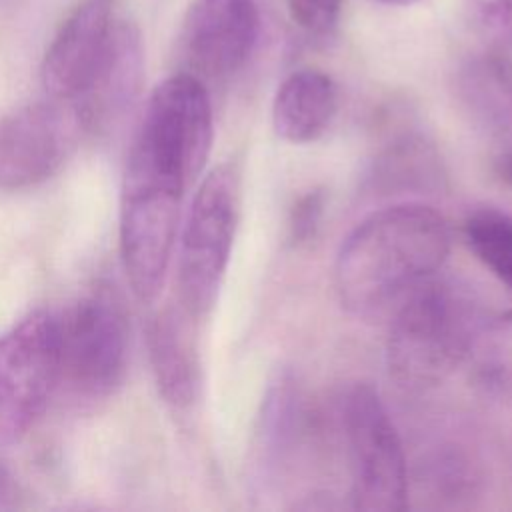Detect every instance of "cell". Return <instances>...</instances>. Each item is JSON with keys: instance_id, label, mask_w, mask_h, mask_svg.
I'll list each match as a JSON object with an SVG mask.
<instances>
[{"instance_id": "obj_1", "label": "cell", "mask_w": 512, "mask_h": 512, "mask_svg": "<svg viewBox=\"0 0 512 512\" xmlns=\"http://www.w3.org/2000/svg\"><path fill=\"white\" fill-rule=\"evenodd\" d=\"M448 220L424 202H396L366 214L334 260L338 302L358 318L396 308L448 260Z\"/></svg>"}, {"instance_id": "obj_2", "label": "cell", "mask_w": 512, "mask_h": 512, "mask_svg": "<svg viewBox=\"0 0 512 512\" xmlns=\"http://www.w3.org/2000/svg\"><path fill=\"white\" fill-rule=\"evenodd\" d=\"M480 322L462 286L428 278L394 308L384 348L388 376L408 392L438 386L466 360Z\"/></svg>"}, {"instance_id": "obj_3", "label": "cell", "mask_w": 512, "mask_h": 512, "mask_svg": "<svg viewBox=\"0 0 512 512\" xmlns=\"http://www.w3.org/2000/svg\"><path fill=\"white\" fill-rule=\"evenodd\" d=\"M240 216V170L214 166L200 182L184 220L178 250V304L202 320L216 304Z\"/></svg>"}, {"instance_id": "obj_4", "label": "cell", "mask_w": 512, "mask_h": 512, "mask_svg": "<svg viewBox=\"0 0 512 512\" xmlns=\"http://www.w3.org/2000/svg\"><path fill=\"white\" fill-rule=\"evenodd\" d=\"M184 192L182 184L128 154L120 190L118 244L132 292L142 302H152L164 284Z\"/></svg>"}, {"instance_id": "obj_5", "label": "cell", "mask_w": 512, "mask_h": 512, "mask_svg": "<svg viewBox=\"0 0 512 512\" xmlns=\"http://www.w3.org/2000/svg\"><path fill=\"white\" fill-rule=\"evenodd\" d=\"M212 136L208 88L180 70L152 90L130 152L188 188L206 166Z\"/></svg>"}, {"instance_id": "obj_6", "label": "cell", "mask_w": 512, "mask_h": 512, "mask_svg": "<svg viewBox=\"0 0 512 512\" xmlns=\"http://www.w3.org/2000/svg\"><path fill=\"white\" fill-rule=\"evenodd\" d=\"M350 502L366 512L408 508V464L400 434L372 384H354L342 402Z\"/></svg>"}, {"instance_id": "obj_7", "label": "cell", "mask_w": 512, "mask_h": 512, "mask_svg": "<svg viewBox=\"0 0 512 512\" xmlns=\"http://www.w3.org/2000/svg\"><path fill=\"white\" fill-rule=\"evenodd\" d=\"M128 364V316L114 286L98 282L60 320V382L82 400L108 398Z\"/></svg>"}, {"instance_id": "obj_8", "label": "cell", "mask_w": 512, "mask_h": 512, "mask_svg": "<svg viewBox=\"0 0 512 512\" xmlns=\"http://www.w3.org/2000/svg\"><path fill=\"white\" fill-rule=\"evenodd\" d=\"M60 384V318L34 310L0 334V448L22 440Z\"/></svg>"}, {"instance_id": "obj_9", "label": "cell", "mask_w": 512, "mask_h": 512, "mask_svg": "<svg viewBox=\"0 0 512 512\" xmlns=\"http://www.w3.org/2000/svg\"><path fill=\"white\" fill-rule=\"evenodd\" d=\"M80 126L58 100H38L0 116V192L52 178L72 152Z\"/></svg>"}, {"instance_id": "obj_10", "label": "cell", "mask_w": 512, "mask_h": 512, "mask_svg": "<svg viewBox=\"0 0 512 512\" xmlns=\"http://www.w3.org/2000/svg\"><path fill=\"white\" fill-rule=\"evenodd\" d=\"M262 28L256 0H194L180 24L178 56L184 72L228 80L250 60Z\"/></svg>"}, {"instance_id": "obj_11", "label": "cell", "mask_w": 512, "mask_h": 512, "mask_svg": "<svg viewBox=\"0 0 512 512\" xmlns=\"http://www.w3.org/2000/svg\"><path fill=\"white\" fill-rule=\"evenodd\" d=\"M144 82L142 34L134 22L116 20L94 72L78 96L66 104L80 132L102 136L116 128L134 106Z\"/></svg>"}, {"instance_id": "obj_12", "label": "cell", "mask_w": 512, "mask_h": 512, "mask_svg": "<svg viewBox=\"0 0 512 512\" xmlns=\"http://www.w3.org/2000/svg\"><path fill=\"white\" fill-rule=\"evenodd\" d=\"M116 0H78L50 40L40 80L48 98L70 104L102 58L116 24Z\"/></svg>"}, {"instance_id": "obj_13", "label": "cell", "mask_w": 512, "mask_h": 512, "mask_svg": "<svg viewBox=\"0 0 512 512\" xmlns=\"http://www.w3.org/2000/svg\"><path fill=\"white\" fill-rule=\"evenodd\" d=\"M198 318L178 302L164 306L148 324V358L160 396L174 410H188L200 398L202 368Z\"/></svg>"}, {"instance_id": "obj_14", "label": "cell", "mask_w": 512, "mask_h": 512, "mask_svg": "<svg viewBox=\"0 0 512 512\" xmlns=\"http://www.w3.org/2000/svg\"><path fill=\"white\" fill-rule=\"evenodd\" d=\"M338 110L334 80L316 68L290 72L272 100L274 134L290 144H310L332 124Z\"/></svg>"}, {"instance_id": "obj_15", "label": "cell", "mask_w": 512, "mask_h": 512, "mask_svg": "<svg viewBox=\"0 0 512 512\" xmlns=\"http://www.w3.org/2000/svg\"><path fill=\"white\" fill-rule=\"evenodd\" d=\"M304 404L296 380L282 372L270 384L262 400L256 430V454L262 482H270L294 454L304 432Z\"/></svg>"}, {"instance_id": "obj_16", "label": "cell", "mask_w": 512, "mask_h": 512, "mask_svg": "<svg viewBox=\"0 0 512 512\" xmlns=\"http://www.w3.org/2000/svg\"><path fill=\"white\" fill-rule=\"evenodd\" d=\"M464 362L480 392L512 400V310L480 322Z\"/></svg>"}, {"instance_id": "obj_17", "label": "cell", "mask_w": 512, "mask_h": 512, "mask_svg": "<svg viewBox=\"0 0 512 512\" xmlns=\"http://www.w3.org/2000/svg\"><path fill=\"white\" fill-rule=\"evenodd\" d=\"M462 234L472 254L512 290V216L490 206L472 210Z\"/></svg>"}, {"instance_id": "obj_18", "label": "cell", "mask_w": 512, "mask_h": 512, "mask_svg": "<svg viewBox=\"0 0 512 512\" xmlns=\"http://www.w3.org/2000/svg\"><path fill=\"white\" fill-rule=\"evenodd\" d=\"M472 108L494 130L512 128V62L504 58L484 60L472 92Z\"/></svg>"}, {"instance_id": "obj_19", "label": "cell", "mask_w": 512, "mask_h": 512, "mask_svg": "<svg viewBox=\"0 0 512 512\" xmlns=\"http://www.w3.org/2000/svg\"><path fill=\"white\" fill-rule=\"evenodd\" d=\"M434 176L436 172L428 148L414 138L386 150L380 158V168L376 170V180H380L386 190L396 184L402 188H412L414 184L426 186Z\"/></svg>"}, {"instance_id": "obj_20", "label": "cell", "mask_w": 512, "mask_h": 512, "mask_svg": "<svg viewBox=\"0 0 512 512\" xmlns=\"http://www.w3.org/2000/svg\"><path fill=\"white\" fill-rule=\"evenodd\" d=\"M466 10L478 30L512 50V0H466Z\"/></svg>"}, {"instance_id": "obj_21", "label": "cell", "mask_w": 512, "mask_h": 512, "mask_svg": "<svg viewBox=\"0 0 512 512\" xmlns=\"http://www.w3.org/2000/svg\"><path fill=\"white\" fill-rule=\"evenodd\" d=\"M292 22L310 36H328L336 30L342 0H286Z\"/></svg>"}, {"instance_id": "obj_22", "label": "cell", "mask_w": 512, "mask_h": 512, "mask_svg": "<svg viewBox=\"0 0 512 512\" xmlns=\"http://www.w3.org/2000/svg\"><path fill=\"white\" fill-rule=\"evenodd\" d=\"M474 474L466 468V462L456 456H440L430 464V482L436 492L446 494L448 498L460 496L472 490Z\"/></svg>"}, {"instance_id": "obj_23", "label": "cell", "mask_w": 512, "mask_h": 512, "mask_svg": "<svg viewBox=\"0 0 512 512\" xmlns=\"http://www.w3.org/2000/svg\"><path fill=\"white\" fill-rule=\"evenodd\" d=\"M324 206H326V196L322 190H310L294 204L290 222H288L292 242L300 244L314 238L324 214Z\"/></svg>"}, {"instance_id": "obj_24", "label": "cell", "mask_w": 512, "mask_h": 512, "mask_svg": "<svg viewBox=\"0 0 512 512\" xmlns=\"http://www.w3.org/2000/svg\"><path fill=\"white\" fill-rule=\"evenodd\" d=\"M24 498V486L16 478L14 470L6 462H0V510L20 508L24 504Z\"/></svg>"}, {"instance_id": "obj_25", "label": "cell", "mask_w": 512, "mask_h": 512, "mask_svg": "<svg viewBox=\"0 0 512 512\" xmlns=\"http://www.w3.org/2000/svg\"><path fill=\"white\" fill-rule=\"evenodd\" d=\"M496 172H498V176L502 180L512 184V148H508V150L498 154V158H496Z\"/></svg>"}, {"instance_id": "obj_26", "label": "cell", "mask_w": 512, "mask_h": 512, "mask_svg": "<svg viewBox=\"0 0 512 512\" xmlns=\"http://www.w3.org/2000/svg\"><path fill=\"white\" fill-rule=\"evenodd\" d=\"M386 6H412V4H418L420 0H378Z\"/></svg>"}]
</instances>
